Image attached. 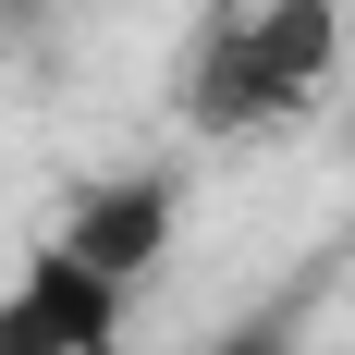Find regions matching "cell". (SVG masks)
<instances>
[{
    "label": "cell",
    "mask_w": 355,
    "mask_h": 355,
    "mask_svg": "<svg viewBox=\"0 0 355 355\" xmlns=\"http://www.w3.org/2000/svg\"><path fill=\"white\" fill-rule=\"evenodd\" d=\"M331 49H343V12H331V0H245V12L209 25L196 73H184V123H196V135L294 123V110L331 86Z\"/></svg>",
    "instance_id": "obj_1"
},
{
    "label": "cell",
    "mask_w": 355,
    "mask_h": 355,
    "mask_svg": "<svg viewBox=\"0 0 355 355\" xmlns=\"http://www.w3.org/2000/svg\"><path fill=\"white\" fill-rule=\"evenodd\" d=\"M123 306H135L123 282H98V270H86V257H62V245H37L25 282L0 294V355H110Z\"/></svg>",
    "instance_id": "obj_2"
},
{
    "label": "cell",
    "mask_w": 355,
    "mask_h": 355,
    "mask_svg": "<svg viewBox=\"0 0 355 355\" xmlns=\"http://www.w3.org/2000/svg\"><path fill=\"white\" fill-rule=\"evenodd\" d=\"M49 245H62V257H86L98 282H123V294H135L147 270H159V245H172V184H159V172L86 184V196H73V220L49 233Z\"/></svg>",
    "instance_id": "obj_3"
},
{
    "label": "cell",
    "mask_w": 355,
    "mask_h": 355,
    "mask_svg": "<svg viewBox=\"0 0 355 355\" xmlns=\"http://www.w3.org/2000/svg\"><path fill=\"white\" fill-rule=\"evenodd\" d=\"M196 355H294V294H282V306H257V319H233V331H209Z\"/></svg>",
    "instance_id": "obj_4"
}]
</instances>
